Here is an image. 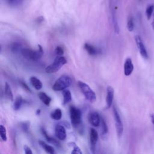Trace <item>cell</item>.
<instances>
[{
	"label": "cell",
	"instance_id": "obj_1",
	"mask_svg": "<svg viewBox=\"0 0 154 154\" xmlns=\"http://www.w3.org/2000/svg\"><path fill=\"white\" fill-rule=\"evenodd\" d=\"M22 56L26 60L32 61L38 60L43 54V49L42 47L38 45L37 50H33L29 48H24L21 49Z\"/></svg>",
	"mask_w": 154,
	"mask_h": 154
},
{
	"label": "cell",
	"instance_id": "obj_2",
	"mask_svg": "<svg viewBox=\"0 0 154 154\" xmlns=\"http://www.w3.org/2000/svg\"><path fill=\"white\" fill-rule=\"evenodd\" d=\"M72 82V79L69 76L63 75L55 81L52 85V89L54 91H63L70 87Z\"/></svg>",
	"mask_w": 154,
	"mask_h": 154
},
{
	"label": "cell",
	"instance_id": "obj_3",
	"mask_svg": "<svg viewBox=\"0 0 154 154\" xmlns=\"http://www.w3.org/2000/svg\"><path fill=\"white\" fill-rule=\"evenodd\" d=\"M77 85L86 99L91 102H94L96 100V94L87 84L81 81H78L77 82Z\"/></svg>",
	"mask_w": 154,
	"mask_h": 154
},
{
	"label": "cell",
	"instance_id": "obj_4",
	"mask_svg": "<svg viewBox=\"0 0 154 154\" xmlns=\"http://www.w3.org/2000/svg\"><path fill=\"white\" fill-rule=\"evenodd\" d=\"M66 63L67 60L63 56H58L51 64L46 67L45 72L48 73H55Z\"/></svg>",
	"mask_w": 154,
	"mask_h": 154
},
{
	"label": "cell",
	"instance_id": "obj_5",
	"mask_svg": "<svg viewBox=\"0 0 154 154\" xmlns=\"http://www.w3.org/2000/svg\"><path fill=\"white\" fill-rule=\"evenodd\" d=\"M70 115L72 124L73 126H78L81 122V112L74 106L70 108Z\"/></svg>",
	"mask_w": 154,
	"mask_h": 154
},
{
	"label": "cell",
	"instance_id": "obj_6",
	"mask_svg": "<svg viewBox=\"0 0 154 154\" xmlns=\"http://www.w3.org/2000/svg\"><path fill=\"white\" fill-rule=\"evenodd\" d=\"M113 114L115 122V125L117 129V133L119 137H120L123 132V125L120 117V115L115 106H113Z\"/></svg>",
	"mask_w": 154,
	"mask_h": 154
},
{
	"label": "cell",
	"instance_id": "obj_7",
	"mask_svg": "<svg viewBox=\"0 0 154 154\" xmlns=\"http://www.w3.org/2000/svg\"><path fill=\"white\" fill-rule=\"evenodd\" d=\"M135 42L137 46L140 55L144 59L147 60L148 58V54H147V50L146 49V47L143 42V40L140 35H136L135 36Z\"/></svg>",
	"mask_w": 154,
	"mask_h": 154
},
{
	"label": "cell",
	"instance_id": "obj_8",
	"mask_svg": "<svg viewBox=\"0 0 154 154\" xmlns=\"http://www.w3.org/2000/svg\"><path fill=\"white\" fill-rule=\"evenodd\" d=\"M98 140V134L96 130L93 128H91L90 131V140L91 144V150L93 154H95L96 144Z\"/></svg>",
	"mask_w": 154,
	"mask_h": 154
},
{
	"label": "cell",
	"instance_id": "obj_9",
	"mask_svg": "<svg viewBox=\"0 0 154 154\" xmlns=\"http://www.w3.org/2000/svg\"><path fill=\"white\" fill-rule=\"evenodd\" d=\"M55 134L57 138L60 140H64L66 138V129L63 125H57L55 126Z\"/></svg>",
	"mask_w": 154,
	"mask_h": 154
},
{
	"label": "cell",
	"instance_id": "obj_10",
	"mask_svg": "<svg viewBox=\"0 0 154 154\" xmlns=\"http://www.w3.org/2000/svg\"><path fill=\"white\" fill-rule=\"evenodd\" d=\"M124 74L125 76H128L131 75L134 70V64L132 60L130 58L126 59L124 63Z\"/></svg>",
	"mask_w": 154,
	"mask_h": 154
},
{
	"label": "cell",
	"instance_id": "obj_11",
	"mask_svg": "<svg viewBox=\"0 0 154 154\" xmlns=\"http://www.w3.org/2000/svg\"><path fill=\"white\" fill-rule=\"evenodd\" d=\"M90 123L94 127H97L100 123V117L97 112H91L88 117Z\"/></svg>",
	"mask_w": 154,
	"mask_h": 154
},
{
	"label": "cell",
	"instance_id": "obj_12",
	"mask_svg": "<svg viewBox=\"0 0 154 154\" xmlns=\"http://www.w3.org/2000/svg\"><path fill=\"white\" fill-rule=\"evenodd\" d=\"M114 91L112 87L108 86L106 88V103L108 108H110L112 104L114 99Z\"/></svg>",
	"mask_w": 154,
	"mask_h": 154
},
{
	"label": "cell",
	"instance_id": "obj_13",
	"mask_svg": "<svg viewBox=\"0 0 154 154\" xmlns=\"http://www.w3.org/2000/svg\"><path fill=\"white\" fill-rule=\"evenodd\" d=\"M29 81H30V82L32 84V85L36 90H40L42 88V87H43L42 82L37 77H35V76H31L29 78Z\"/></svg>",
	"mask_w": 154,
	"mask_h": 154
},
{
	"label": "cell",
	"instance_id": "obj_14",
	"mask_svg": "<svg viewBox=\"0 0 154 154\" xmlns=\"http://www.w3.org/2000/svg\"><path fill=\"white\" fill-rule=\"evenodd\" d=\"M84 48L85 49V51L88 52V54L90 55H96L98 54L99 51L97 50V49L94 47L93 45H91L88 43H85Z\"/></svg>",
	"mask_w": 154,
	"mask_h": 154
},
{
	"label": "cell",
	"instance_id": "obj_15",
	"mask_svg": "<svg viewBox=\"0 0 154 154\" xmlns=\"http://www.w3.org/2000/svg\"><path fill=\"white\" fill-rule=\"evenodd\" d=\"M38 143L40 144V146L49 154H55V150L53 148V147H52L50 145H48V144H46V143H45L42 140H39L38 141Z\"/></svg>",
	"mask_w": 154,
	"mask_h": 154
},
{
	"label": "cell",
	"instance_id": "obj_16",
	"mask_svg": "<svg viewBox=\"0 0 154 154\" xmlns=\"http://www.w3.org/2000/svg\"><path fill=\"white\" fill-rule=\"evenodd\" d=\"M41 101L46 106H49L51 102V98L44 92H40L38 94Z\"/></svg>",
	"mask_w": 154,
	"mask_h": 154
},
{
	"label": "cell",
	"instance_id": "obj_17",
	"mask_svg": "<svg viewBox=\"0 0 154 154\" xmlns=\"http://www.w3.org/2000/svg\"><path fill=\"white\" fill-rule=\"evenodd\" d=\"M63 103L66 104L71 101L72 100V94L70 91L69 90H64L63 91Z\"/></svg>",
	"mask_w": 154,
	"mask_h": 154
},
{
	"label": "cell",
	"instance_id": "obj_18",
	"mask_svg": "<svg viewBox=\"0 0 154 154\" xmlns=\"http://www.w3.org/2000/svg\"><path fill=\"white\" fill-rule=\"evenodd\" d=\"M4 91H5V94L7 96V97L13 101V93H12V91H11V87L10 86L8 85V84L7 82L5 83V88H4Z\"/></svg>",
	"mask_w": 154,
	"mask_h": 154
},
{
	"label": "cell",
	"instance_id": "obj_19",
	"mask_svg": "<svg viewBox=\"0 0 154 154\" xmlns=\"http://www.w3.org/2000/svg\"><path fill=\"white\" fill-rule=\"evenodd\" d=\"M51 117L52 119L56 120H59L61 119L62 117V111L60 108H57L55 109L51 114Z\"/></svg>",
	"mask_w": 154,
	"mask_h": 154
},
{
	"label": "cell",
	"instance_id": "obj_20",
	"mask_svg": "<svg viewBox=\"0 0 154 154\" xmlns=\"http://www.w3.org/2000/svg\"><path fill=\"white\" fill-rule=\"evenodd\" d=\"M22 101H23V100L20 96H18L16 98V99L14 102V103H13V108L14 110L17 111L20 109V108L22 104Z\"/></svg>",
	"mask_w": 154,
	"mask_h": 154
},
{
	"label": "cell",
	"instance_id": "obj_21",
	"mask_svg": "<svg viewBox=\"0 0 154 154\" xmlns=\"http://www.w3.org/2000/svg\"><path fill=\"white\" fill-rule=\"evenodd\" d=\"M154 10V5H149L147 7L146 9V15L147 17V20H150L152 15L153 14Z\"/></svg>",
	"mask_w": 154,
	"mask_h": 154
},
{
	"label": "cell",
	"instance_id": "obj_22",
	"mask_svg": "<svg viewBox=\"0 0 154 154\" xmlns=\"http://www.w3.org/2000/svg\"><path fill=\"white\" fill-rule=\"evenodd\" d=\"M112 23H113V26H114V31H115L116 33L119 34V25H118L117 19L116 17V15H115L114 12L112 13Z\"/></svg>",
	"mask_w": 154,
	"mask_h": 154
},
{
	"label": "cell",
	"instance_id": "obj_23",
	"mask_svg": "<svg viewBox=\"0 0 154 154\" xmlns=\"http://www.w3.org/2000/svg\"><path fill=\"white\" fill-rule=\"evenodd\" d=\"M127 28L129 32H132L134 29V19L132 16H129L127 22Z\"/></svg>",
	"mask_w": 154,
	"mask_h": 154
},
{
	"label": "cell",
	"instance_id": "obj_24",
	"mask_svg": "<svg viewBox=\"0 0 154 154\" xmlns=\"http://www.w3.org/2000/svg\"><path fill=\"white\" fill-rule=\"evenodd\" d=\"M42 134H43V135L45 137L46 139L47 140V141H48V142H49V143H52V144H55V145H58V142L56 140L54 139L53 138L50 137L49 136H48V135L47 134V133H46V132L45 131V129H42Z\"/></svg>",
	"mask_w": 154,
	"mask_h": 154
},
{
	"label": "cell",
	"instance_id": "obj_25",
	"mask_svg": "<svg viewBox=\"0 0 154 154\" xmlns=\"http://www.w3.org/2000/svg\"><path fill=\"white\" fill-rule=\"evenodd\" d=\"M0 135H1V140L3 141H6L7 140L6 129L2 125H0Z\"/></svg>",
	"mask_w": 154,
	"mask_h": 154
},
{
	"label": "cell",
	"instance_id": "obj_26",
	"mask_svg": "<svg viewBox=\"0 0 154 154\" xmlns=\"http://www.w3.org/2000/svg\"><path fill=\"white\" fill-rule=\"evenodd\" d=\"M100 125H101V133L102 135H105L108 132V127L106 125V122H105V120L101 117L100 118Z\"/></svg>",
	"mask_w": 154,
	"mask_h": 154
},
{
	"label": "cell",
	"instance_id": "obj_27",
	"mask_svg": "<svg viewBox=\"0 0 154 154\" xmlns=\"http://www.w3.org/2000/svg\"><path fill=\"white\" fill-rule=\"evenodd\" d=\"M55 54L58 56H63V55L64 54V50H63V49L61 46H57L55 48Z\"/></svg>",
	"mask_w": 154,
	"mask_h": 154
},
{
	"label": "cell",
	"instance_id": "obj_28",
	"mask_svg": "<svg viewBox=\"0 0 154 154\" xmlns=\"http://www.w3.org/2000/svg\"><path fill=\"white\" fill-rule=\"evenodd\" d=\"M71 154H82V151L77 146L75 145L73 149L71 152Z\"/></svg>",
	"mask_w": 154,
	"mask_h": 154
},
{
	"label": "cell",
	"instance_id": "obj_29",
	"mask_svg": "<svg viewBox=\"0 0 154 154\" xmlns=\"http://www.w3.org/2000/svg\"><path fill=\"white\" fill-rule=\"evenodd\" d=\"M23 149H24V151H25V154H33V153H32V150H31V149L28 146H27L26 145H25V146H24Z\"/></svg>",
	"mask_w": 154,
	"mask_h": 154
},
{
	"label": "cell",
	"instance_id": "obj_30",
	"mask_svg": "<svg viewBox=\"0 0 154 154\" xmlns=\"http://www.w3.org/2000/svg\"><path fill=\"white\" fill-rule=\"evenodd\" d=\"M8 3L10 5H15V4H17L19 2H22V0H7Z\"/></svg>",
	"mask_w": 154,
	"mask_h": 154
},
{
	"label": "cell",
	"instance_id": "obj_31",
	"mask_svg": "<svg viewBox=\"0 0 154 154\" xmlns=\"http://www.w3.org/2000/svg\"><path fill=\"white\" fill-rule=\"evenodd\" d=\"M20 84H21L22 87L24 89H25V90H26V91H28L31 92L30 88H29V87L28 86V85H27L25 82H23V81H20Z\"/></svg>",
	"mask_w": 154,
	"mask_h": 154
},
{
	"label": "cell",
	"instance_id": "obj_32",
	"mask_svg": "<svg viewBox=\"0 0 154 154\" xmlns=\"http://www.w3.org/2000/svg\"><path fill=\"white\" fill-rule=\"evenodd\" d=\"M19 45H17V44H16V43H14L12 46H11V49H12V51H17L19 48Z\"/></svg>",
	"mask_w": 154,
	"mask_h": 154
},
{
	"label": "cell",
	"instance_id": "obj_33",
	"mask_svg": "<svg viewBox=\"0 0 154 154\" xmlns=\"http://www.w3.org/2000/svg\"><path fill=\"white\" fill-rule=\"evenodd\" d=\"M150 119H151V122L153 123V125H154V113H152L150 115Z\"/></svg>",
	"mask_w": 154,
	"mask_h": 154
},
{
	"label": "cell",
	"instance_id": "obj_34",
	"mask_svg": "<svg viewBox=\"0 0 154 154\" xmlns=\"http://www.w3.org/2000/svg\"><path fill=\"white\" fill-rule=\"evenodd\" d=\"M152 28H153V29L154 30V19L153 20V22H152Z\"/></svg>",
	"mask_w": 154,
	"mask_h": 154
},
{
	"label": "cell",
	"instance_id": "obj_35",
	"mask_svg": "<svg viewBox=\"0 0 154 154\" xmlns=\"http://www.w3.org/2000/svg\"><path fill=\"white\" fill-rule=\"evenodd\" d=\"M142 0H138V1H140V2H141Z\"/></svg>",
	"mask_w": 154,
	"mask_h": 154
}]
</instances>
